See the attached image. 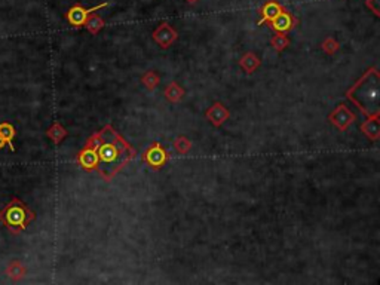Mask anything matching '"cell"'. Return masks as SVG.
Segmentation results:
<instances>
[{"mask_svg":"<svg viewBox=\"0 0 380 285\" xmlns=\"http://www.w3.org/2000/svg\"><path fill=\"white\" fill-rule=\"evenodd\" d=\"M259 64H260V61H259V58L256 57L254 54H247V55H244L242 59H241V66L244 67V70L248 72V73L254 72L259 67Z\"/></svg>","mask_w":380,"mask_h":285,"instance_id":"obj_14","label":"cell"},{"mask_svg":"<svg viewBox=\"0 0 380 285\" xmlns=\"http://www.w3.org/2000/svg\"><path fill=\"white\" fill-rule=\"evenodd\" d=\"M183 89L177 85V83H171L167 89H165V95H167V98L168 100H171V101H178V100H181V97H183Z\"/></svg>","mask_w":380,"mask_h":285,"instance_id":"obj_16","label":"cell"},{"mask_svg":"<svg viewBox=\"0 0 380 285\" xmlns=\"http://www.w3.org/2000/svg\"><path fill=\"white\" fill-rule=\"evenodd\" d=\"M269 22H270V27L275 31H278V33H287V31H290L296 25V18L288 11L282 9L275 18L272 19V21H269Z\"/></svg>","mask_w":380,"mask_h":285,"instance_id":"obj_5","label":"cell"},{"mask_svg":"<svg viewBox=\"0 0 380 285\" xmlns=\"http://www.w3.org/2000/svg\"><path fill=\"white\" fill-rule=\"evenodd\" d=\"M365 5H367V8H368V9H371V11L374 12V15H376V17H379L380 0H367V2H365Z\"/></svg>","mask_w":380,"mask_h":285,"instance_id":"obj_21","label":"cell"},{"mask_svg":"<svg viewBox=\"0 0 380 285\" xmlns=\"http://www.w3.org/2000/svg\"><path fill=\"white\" fill-rule=\"evenodd\" d=\"M330 119H331V122L339 128V130H346L352 122H354V119H355V114L352 113L346 106H339L331 116H330Z\"/></svg>","mask_w":380,"mask_h":285,"instance_id":"obj_6","label":"cell"},{"mask_svg":"<svg viewBox=\"0 0 380 285\" xmlns=\"http://www.w3.org/2000/svg\"><path fill=\"white\" fill-rule=\"evenodd\" d=\"M379 72L370 69L347 91V98L368 117H379Z\"/></svg>","mask_w":380,"mask_h":285,"instance_id":"obj_2","label":"cell"},{"mask_svg":"<svg viewBox=\"0 0 380 285\" xmlns=\"http://www.w3.org/2000/svg\"><path fill=\"white\" fill-rule=\"evenodd\" d=\"M5 143H6V141H5V140H3V137L0 135V147H3V146H5Z\"/></svg>","mask_w":380,"mask_h":285,"instance_id":"obj_22","label":"cell"},{"mask_svg":"<svg viewBox=\"0 0 380 285\" xmlns=\"http://www.w3.org/2000/svg\"><path fill=\"white\" fill-rule=\"evenodd\" d=\"M362 133L365 134L367 137L377 140L379 138L380 126H379V117H368L367 122H364L361 125Z\"/></svg>","mask_w":380,"mask_h":285,"instance_id":"obj_12","label":"cell"},{"mask_svg":"<svg viewBox=\"0 0 380 285\" xmlns=\"http://www.w3.org/2000/svg\"><path fill=\"white\" fill-rule=\"evenodd\" d=\"M207 117L211 120L212 125L220 126V125L229 117V112L225 106H221V104H214L208 112H207Z\"/></svg>","mask_w":380,"mask_h":285,"instance_id":"obj_11","label":"cell"},{"mask_svg":"<svg viewBox=\"0 0 380 285\" xmlns=\"http://www.w3.org/2000/svg\"><path fill=\"white\" fill-rule=\"evenodd\" d=\"M143 83H144L147 88L153 89V88H156V86H157V83H159V77L156 76L153 72H149L146 76L143 77Z\"/></svg>","mask_w":380,"mask_h":285,"instance_id":"obj_19","label":"cell"},{"mask_svg":"<svg viewBox=\"0 0 380 285\" xmlns=\"http://www.w3.org/2000/svg\"><path fill=\"white\" fill-rule=\"evenodd\" d=\"M79 162H80V165L85 170L97 168V165H98V156H97V152L94 150V147H91L89 144H86V147L79 154Z\"/></svg>","mask_w":380,"mask_h":285,"instance_id":"obj_9","label":"cell"},{"mask_svg":"<svg viewBox=\"0 0 380 285\" xmlns=\"http://www.w3.org/2000/svg\"><path fill=\"white\" fill-rule=\"evenodd\" d=\"M85 25H86V28L92 33V35H97L106 24H104V19L101 18L100 15H91L88 21L85 22Z\"/></svg>","mask_w":380,"mask_h":285,"instance_id":"obj_13","label":"cell"},{"mask_svg":"<svg viewBox=\"0 0 380 285\" xmlns=\"http://www.w3.org/2000/svg\"><path fill=\"white\" fill-rule=\"evenodd\" d=\"M153 39H154L162 48H168L172 42L177 39V31L172 28L170 24H161V25L153 31Z\"/></svg>","mask_w":380,"mask_h":285,"instance_id":"obj_7","label":"cell"},{"mask_svg":"<svg viewBox=\"0 0 380 285\" xmlns=\"http://www.w3.org/2000/svg\"><path fill=\"white\" fill-rule=\"evenodd\" d=\"M107 5H109V3L104 2V3H101V5H98V6H94V8H91V9H86V8H83L82 5L76 3V5L72 6L70 11L67 12V19H69V22H70L73 27H82V25H85V22L88 21V18H89L92 14H95L97 11L103 9V8H106Z\"/></svg>","mask_w":380,"mask_h":285,"instance_id":"obj_4","label":"cell"},{"mask_svg":"<svg viewBox=\"0 0 380 285\" xmlns=\"http://www.w3.org/2000/svg\"><path fill=\"white\" fill-rule=\"evenodd\" d=\"M33 218V214L30 211H27L25 207L19 202V201H14L8 209H6V218L5 221L11 226H18L21 229H25V223L28 220Z\"/></svg>","mask_w":380,"mask_h":285,"instance_id":"obj_3","label":"cell"},{"mask_svg":"<svg viewBox=\"0 0 380 285\" xmlns=\"http://www.w3.org/2000/svg\"><path fill=\"white\" fill-rule=\"evenodd\" d=\"M323 49H325V52H328V54H333L339 49V43L333 38H327L324 40Z\"/></svg>","mask_w":380,"mask_h":285,"instance_id":"obj_18","label":"cell"},{"mask_svg":"<svg viewBox=\"0 0 380 285\" xmlns=\"http://www.w3.org/2000/svg\"><path fill=\"white\" fill-rule=\"evenodd\" d=\"M288 43H290V40L285 36V33H278V35H275L273 39H272V46H273L276 51H282V49H285V46H288Z\"/></svg>","mask_w":380,"mask_h":285,"instance_id":"obj_17","label":"cell"},{"mask_svg":"<svg viewBox=\"0 0 380 285\" xmlns=\"http://www.w3.org/2000/svg\"><path fill=\"white\" fill-rule=\"evenodd\" d=\"M186 2H187V3H196L198 0H186Z\"/></svg>","mask_w":380,"mask_h":285,"instance_id":"obj_23","label":"cell"},{"mask_svg":"<svg viewBox=\"0 0 380 285\" xmlns=\"http://www.w3.org/2000/svg\"><path fill=\"white\" fill-rule=\"evenodd\" d=\"M0 135L3 137V140L6 141V144H9L11 150L14 152V150H15V149H14V146H12V137L15 135V133H14V128H12L9 123H2V125H0Z\"/></svg>","mask_w":380,"mask_h":285,"instance_id":"obj_15","label":"cell"},{"mask_svg":"<svg viewBox=\"0 0 380 285\" xmlns=\"http://www.w3.org/2000/svg\"><path fill=\"white\" fill-rule=\"evenodd\" d=\"M284 8L276 2V0H269L266 2L265 5H263V8H262V18L259 21V24H263V22H269V21H272V19L275 18L281 11H282Z\"/></svg>","mask_w":380,"mask_h":285,"instance_id":"obj_10","label":"cell"},{"mask_svg":"<svg viewBox=\"0 0 380 285\" xmlns=\"http://www.w3.org/2000/svg\"><path fill=\"white\" fill-rule=\"evenodd\" d=\"M168 159V154L167 152L161 147L159 143H154L152 147L144 153V161L153 167V168H157V167H162Z\"/></svg>","mask_w":380,"mask_h":285,"instance_id":"obj_8","label":"cell"},{"mask_svg":"<svg viewBox=\"0 0 380 285\" xmlns=\"http://www.w3.org/2000/svg\"><path fill=\"white\" fill-rule=\"evenodd\" d=\"M175 149L180 153H187L190 149V141H187L184 137H180L175 140Z\"/></svg>","mask_w":380,"mask_h":285,"instance_id":"obj_20","label":"cell"},{"mask_svg":"<svg viewBox=\"0 0 380 285\" xmlns=\"http://www.w3.org/2000/svg\"><path fill=\"white\" fill-rule=\"evenodd\" d=\"M91 147H94L98 156V172L106 180L114 177L131 159L134 157V152L131 146L122 140L119 134L113 131L110 125L104 126L98 134L92 135L88 141Z\"/></svg>","mask_w":380,"mask_h":285,"instance_id":"obj_1","label":"cell"}]
</instances>
